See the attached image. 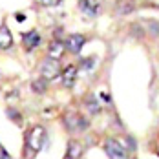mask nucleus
Returning <instances> with one entry per match:
<instances>
[{"mask_svg": "<svg viewBox=\"0 0 159 159\" xmlns=\"http://www.w3.org/2000/svg\"><path fill=\"white\" fill-rule=\"evenodd\" d=\"M64 49H66V46H64L61 40H53L51 44H49V48H48V57L49 59H61L62 57V53H64Z\"/></svg>", "mask_w": 159, "mask_h": 159, "instance_id": "9d476101", "label": "nucleus"}, {"mask_svg": "<svg viewBox=\"0 0 159 159\" xmlns=\"http://www.w3.org/2000/svg\"><path fill=\"white\" fill-rule=\"evenodd\" d=\"M104 152H106V156L110 159H128L126 148L119 143V141H115V139H106Z\"/></svg>", "mask_w": 159, "mask_h": 159, "instance_id": "7ed1b4c3", "label": "nucleus"}, {"mask_svg": "<svg viewBox=\"0 0 159 159\" xmlns=\"http://www.w3.org/2000/svg\"><path fill=\"white\" fill-rule=\"evenodd\" d=\"M86 44V39H84V35H80V33H73V35H70L68 37V40H66V49L68 51H71V53H79L82 46Z\"/></svg>", "mask_w": 159, "mask_h": 159, "instance_id": "39448f33", "label": "nucleus"}, {"mask_svg": "<svg viewBox=\"0 0 159 159\" xmlns=\"http://www.w3.org/2000/svg\"><path fill=\"white\" fill-rule=\"evenodd\" d=\"M13 46V37L7 26H0V49H9Z\"/></svg>", "mask_w": 159, "mask_h": 159, "instance_id": "1a4fd4ad", "label": "nucleus"}, {"mask_svg": "<svg viewBox=\"0 0 159 159\" xmlns=\"http://www.w3.org/2000/svg\"><path fill=\"white\" fill-rule=\"evenodd\" d=\"M57 75H61V66L57 59H46L42 66H40V77H44L46 80L55 79Z\"/></svg>", "mask_w": 159, "mask_h": 159, "instance_id": "20e7f679", "label": "nucleus"}, {"mask_svg": "<svg viewBox=\"0 0 159 159\" xmlns=\"http://www.w3.org/2000/svg\"><path fill=\"white\" fill-rule=\"evenodd\" d=\"M31 90L35 93H44L46 90H48V80L44 79V77H40V79H35L31 82Z\"/></svg>", "mask_w": 159, "mask_h": 159, "instance_id": "ddd939ff", "label": "nucleus"}, {"mask_svg": "<svg viewBox=\"0 0 159 159\" xmlns=\"http://www.w3.org/2000/svg\"><path fill=\"white\" fill-rule=\"evenodd\" d=\"M61 77H62V84L66 88H71L73 84H75V79H77V66H68L66 70H64L62 73H61Z\"/></svg>", "mask_w": 159, "mask_h": 159, "instance_id": "0eeeda50", "label": "nucleus"}, {"mask_svg": "<svg viewBox=\"0 0 159 159\" xmlns=\"http://www.w3.org/2000/svg\"><path fill=\"white\" fill-rule=\"evenodd\" d=\"M44 143H46V130L42 126H35L31 132L28 134V137H26V150H28V148L31 150L28 157H33V156L44 146Z\"/></svg>", "mask_w": 159, "mask_h": 159, "instance_id": "f257e3e1", "label": "nucleus"}, {"mask_svg": "<svg viewBox=\"0 0 159 159\" xmlns=\"http://www.w3.org/2000/svg\"><path fill=\"white\" fill-rule=\"evenodd\" d=\"M62 0H40V4L42 6H46V7H49V6H59Z\"/></svg>", "mask_w": 159, "mask_h": 159, "instance_id": "2eb2a0df", "label": "nucleus"}, {"mask_svg": "<svg viewBox=\"0 0 159 159\" xmlns=\"http://www.w3.org/2000/svg\"><path fill=\"white\" fill-rule=\"evenodd\" d=\"M80 156H82V146H80V143L70 141L68 143V152H66L64 159H79Z\"/></svg>", "mask_w": 159, "mask_h": 159, "instance_id": "9b49d317", "label": "nucleus"}, {"mask_svg": "<svg viewBox=\"0 0 159 159\" xmlns=\"http://www.w3.org/2000/svg\"><path fill=\"white\" fill-rule=\"evenodd\" d=\"M134 9H135V6H134V2H130V0H121V2L117 4V7H115L117 15H128V13H132Z\"/></svg>", "mask_w": 159, "mask_h": 159, "instance_id": "f8f14e48", "label": "nucleus"}, {"mask_svg": "<svg viewBox=\"0 0 159 159\" xmlns=\"http://www.w3.org/2000/svg\"><path fill=\"white\" fill-rule=\"evenodd\" d=\"M39 44H40V35L35 31V30H33V31H28L24 35V48L28 49V51L35 49Z\"/></svg>", "mask_w": 159, "mask_h": 159, "instance_id": "6e6552de", "label": "nucleus"}, {"mask_svg": "<svg viewBox=\"0 0 159 159\" xmlns=\"http://www.w3.org/2000/svg\"><path fill=\"white\" fill-rule=\"evenodd\" d=\"M84 102H86V108L90 110V113H93V115H95V113H99V111H101V102H99L93 95H88Z\"/></svg>", "mask_w": 159, "mask_h": 159, "instance_id": "4468645a", "label": "nucleus"}, {"mask_svg": "<svg viewBox=\"0 0 159 159\" xmlns=\"http://www.w3.org/2000/svg\"><path fill=\"white\" fill-rule=\"evenodd\" d=\"M62 123L66 130L71 132V134H80V132H84L88 128V121L79 113H66L62 117Z\"/></svg>", "mask_w": 159, "mask_h": 159, "instance_id": "f03ea898", "label": "nucleus"}, {"mask_svg": "<svg viewBox=\"0 0 159 159\" xmlns=\"http://www.w3.org/2000/svg\"><path fill=\"white\" fill-rule=\"evenodd\" d=\"M79 7L88 16H95L99 13V0H79Z\"/></svg>", "mask_w": 159, "mask_h": 159, "instance_id": "423d86ee", "label": "nucleus"}]
</instances>
